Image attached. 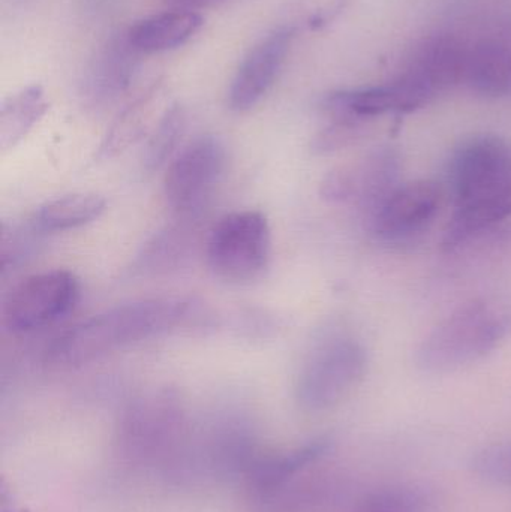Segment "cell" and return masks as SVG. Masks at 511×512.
Here are the masks:
<instances>
[{
	"label": "cell",
	"mask_w": 511,
	"mask_h": 512,
	"mask_svg": "<svg viewBox=\"0 0 511 512\" xmlns=\"http://www.w3.org/2000/svg\"><path fill=\"white\" fill-rule=\"evenodd\" d=\"M215 324L201 301L158 297L111 307L68 328L51 342L47 360L54 366L77 367L117 349L182 330H203Z\"/></svg>",
	"instance_id": "obj_1"
},
{
	"label": "cell",
	"mask_w": 511,
	"mask_h": 512,
	"mask_svg": "<svg viewBox=\"0 0 511 512\" xmlns=\"http://www.w3.org/2000/svg\"><path fill=\"white\" fill-rule=\"evenodd\" d=\"M449 185L455 213L443 248H459L511 216V141L480 134L462 141L450 159Z\"/></svg>",
	"instance_id": "obj_2"
},
{
	"label": "cell",
	"mask_w": 511,
	"mask_h": 512,
	"mask_svg": "<svg viewBox=\"0 0 511 512\" xmlns=\"http://www.w3.org/2000/svg\"><path fill=\"white\" fill-rule=\"evenodd\" d=\"M506 336V321L488 304H464L441 321L417 349L423 372L447 375L491 354Z\"/></svg>",
	"instance_id": "obj_3"
},
{
	"label": "cell",
	"mask_w": 511,
	"mask_h": 512,
	"mask_svg": "<svg viewBox=\"0 0 511 512\" xmlns=\"http://www.w3.org/2000/svg\"><path fill=\"white\" fill-rule=\"evenodd\" d=\"M368 352L350 336L321 340L303 363L296 382V399L306 412L329 411L341 405L365 378Z\"/></svg>",
	"instance_id": "obj_4"
},
{
	"label": "cell",
	"mask_w": 511,
	"mask_h": 512,
	"mask_svg": "<svg viewBox=\"0 0 511 512\" xmlns=\"http://www.w3.org/2000/svg\"><path fill=\"white\" fill-rule=\"evenodd\" d=\"M272 254V230L257 210L219 219L206 239V259L213 276L230 285H249L263 276Z\"/></svg>",
	"instance_id": "obj_5"
},
{
	"label": "cell",
	"mask_w": 511,
	"mask_h": 512,
	"mask_svg": "<svg viewBox=\"0 0 511 512\" xmlns=\"http://www.w3.org/2000/svg\"><path fill=\"white\" fill-rule=\"evenodd\" d=\"M80 280L72 271L32 274L14 286L3 304V324L14 334H29L65 318L80 300Z\"/></svg>",
	"instance_id": "obj_6"
},
{
	"label": "cell",
	"mask_w": 511,
	"mask_h": 512,
	"mask_svg": "<svg viewBox=\"0 0 511 512\" xmlns=\"http://www.w3.org/2000/svg\"><path fill=\"white\" fill-rule=\"evenodd\" d=\"M227 167V149L216 135H201L183 147L165 174V198L171 209L192 219L203 212Z\"/></svg>",
	"instance_id": "obj_7"
},
{
	"label": "cell",
	"mask_w": 511,
	"mask_h": 512,
	"mask_svg": "<svg viewBox=\"0 0 511 512\" xmlns=\"http://www.w3.org/2000/svg\"><path fill=\"white\" fill-rule=\"evenodd\" d=\"M185 430V414L176 393L156 391L135 400L120 424V445L140 460L165 457L177 447Z\"/></svg>",
	"instance_id": "obj_8"
},
{
	"label": "cell",
	"mask_w": 511,
	"mask_h": 512,
	"mask_svg": "<svg viewBox=\"0 0 511 512\" xmlns=\"http://www.w3.org/2000/svg\"><path fill=\"white\" fill-rule=\"evenodd\" d=\"M441 188L432 180L399 183L369 216V228L386 242H402L422 233L437 216Z\"/></svg>",
	"instance_id": "obj_9"
},
{
	"label": "cell",
	"mask_w": 511,
	"mask_h": 512,
	"mask_svg": "<svg viewBox=\"0 0 511 512\" xmlns=\"http://www.w3.org/2000/svg\"><path fill=\"white\" fill-rule=\"evenodd\" d=\"M293 38L291 33L275 27L249 50L228 89L231 111L246 113L263 101L284 66Z\"/></svg>",
	"instance_id": "obj_10"
},
{
	"label": "cell",
	"mask_w": 511,
	"mask_h": 512,
	"mask_svg": "<svg viewBox=\"0 0 511 512\" xmlns=\"http://www.w3.org/2000/svg\"><path fill=\"white\" fill-rule=\"evenodd\" d=\"M138 53L128 35L114 36L99 51L83 81V98L92 107H105L128 90L137 71Z\"/></svg>",
	"instance_id": "obj_11"
},
{
	"label": "cell",
	"mask_w": 511,
	"mask_h": 512,
	"mask_svg": "<svg viewBox=\"0 0 511 512\" xmlns=\"http://www.w3.org/2000/svg\"><path fill=\"white\" fill-rule=\"evenodd\" d=\"M330 450L332 441L329 438H318L284 454L255 456L246 469V480L258 496L273 498L306 469L324 459Z\"/></svg>",
	"instance_id": "obj_12"
},
{
	"label": "cell",
	"mask_w": 511,
	"mask_h": 512,
	"mask_svg": "<svg viewBox=\"0 0 511 512\" xmlns=\"http://www.w3.org/2000/svg\"><path fill=\"white\" fill-rule=\"evenodd\" d=\"M470 48L456 36L437 35L423 41L407 71L422 80L435 95L465 83Z\"/></svg>",
	"instance_id": "obj_13"
},
{
	"label": "cell",
	"mask_w": 511,
	"mask_h": 512,
	"mask_svg": "<svg viewBox=\"0 0 511 512\" xmlns=\"http://www.w3.org/2000/svg\"><path fill=\"white\" fill-rule=\"evenodd\" d=\"M203 24L200 12L174 8L137 21L126 30V35L138 53H164L186 44L200 32Z\"/></svg>",
	"instance_id": "obj_14"
},
{
	"label": "cell",
	"mask_w": 511,
	"mask_h": 512,
	"mask_svg": "<svg viewBox=\"0 0 511 512\" xmlns=\"http://www.w3.org/2000/svg\"><path fill=\"white\" fill-rule=\"evenodd\" d=\"M465 84L483 98H503L511 92V48L485 39L470 48Z\"/></svg>",
	"instance_id": "obj_15"
},
{
	"label": "cell",
	"mask_w": 511,
	"mask_h": 512,
	"mask_svg": "<svg viewBox=\"0 0 511 512\" xmlns=\"http://www.w3.org/2000/svg\"><path fill=\"white\" fill-rule=\"evenodd\" d=\"M399 173H401V158L392 147H381L369 153L359 164H354V176H356L354 204L362 210L366 219L399 185Z\"/></svg>",
	"instance_id": "obj_16"
},
{
	"label": "cell",
	"mask_w": 511,
	"mask_h": 512,
	"mask_svg": "<svg viewBox=\"0 0 511 512\" xmlns=\"http://www.w3.org/2000/svg\"><path fill=\"white\" fill-rule=\"evenodd\" d=\"M330 119H353L371 122L381 114L399 113V98L395 84L335 90L327 93L320 104Z\"/></svg>",
	"instance_id": "obj_17"
},
{
	"label": "cell",
	"mask_w": 511,
	"mask_h": 512,
	"mask_svg": "<svg viewBox=\"0 0 511 512\" xmlns=\"http://www.w3.org/2000/svg\"><path fill=\"white\" fill-rule=\"evenodd\" d=\"M50 108L44 87L30 84L2 102L0 107V149L3 152L17 147Z\"/></svg>",
	"instance_id": "obj_18"
},
{
	"label": "cell",
	"mask_w": 511,
	"mask_h": 512,
	"mask_svg": "<svg viewBox=\"0 0 511 512\" xmlns=\"http://www.w3.org/2000/svg\"><path fill=\"white\" fill-rule=\"evenodd\" d=\"M105 207L107 203L101 195L77 192L42 204L30 222L42 234L62 233L92 224L105 212Z\"/></svg>",
	"instance_id": "obj_19"
},
{
	"label": "cell",
	"mask_w": 511,
	"mask_h": 512,
	"mask_svg": "<svg viewBox=\"0 0 511 512\" xmlns=\"http://www.w3.org/2000/svg\"><path fill=\"white\" fill-rule=\"evenodd\" d=\"M158 93L159 84H153L123 108L99 146L98 159L113 158L125 152L135 141L140 140L149 122Z\"/></svg>",
	"instance_id": "obj_20"
},
{
	"label": "cell",
	"mask_w": 511,
	"mask_h": 512,
	"mask_svg": "<svg viewBox=\"0 0 511 512\" xmlns=\"http://www.w3.org/2000/svg\"><path fill=\"white\" fill-rule=\"evenodd\" d=\"M194 242L191 230L185 225L167 227L155 234L141 249L132 270L137 274L167 273L188 258Z\"/></svg>",
	"instance_id": "obj_21"
},
{
	"label": "cell",
	"mask_w": 511,
	"mask_h": 512,
	"mask_svg": "<svg viewBox=\"0 0 511 512\" xmlns=\"http://www.w3.org/2000/svg\"><path fill=\"white\" fill-rule=\"evenodd\" d=\"M353 0H288L278 15V29L296 36L317 32L338 20Z\"/></svg>",
	"instance_id": "obj_22"
},
{
	"label": "cell",
	"mask_w": 511,
	"mask_h": 512,
	"mask_svg": "<svg viewBox=\"0 0 511 512\" xmlns=\"http://www.w3.org/2000/svg\"><path fill=\"white\" fill-rule=\"evenodd\" d=\"M186 120V110L180 104L171 105L164 111L144 149L143 165L146 171H158L170 161L185 135Z\"/></svg>",
	"instance_id": "obj_23"
},
{
	"label": "cell",
	"mask_w": 511,
	"mask_h": 512,
	"mask_svg": "<svg viewBox=\"0 0 511 512\" xmlns=\"http://www.w3.org/2000/svg\"><path fill=\"white\" fill-rule=\"evenodd\" d=\"M348 512H431V502L414 487H387L363 496Z\"/></svg>",
	"instance_id": "obj_24"
},
{
	"label": "cell",
	"mask_w": 511,
	"mask_h": 512,
	"mask_svg": "<svg viewBox=\"0 0 511 512\" xmlns=\"http://www.w3.org/2000/svg\"><path fill=\"white\" fill-rule=\"evenodd\" d=\"M42 236L44 234L33 227L30 219L26 225L3 224L2 245H0L3 273L17 270V267L24 264L26 259L32 258Z\"/></svg>",
	"instance_id": "obj_25"
},
{
	"label": "cell",
	"mask_w": 511,
	"mask_h": 512,
	"mask_svg": "<svg viewBox=\"0 0 511 512\" xmlns=\"http://www.w3.org/2000/svg\"><path fill=\"white\" fill-rule=\"evenodd\" d=\"M470 469L492 486L511 487V442L489 445L474 454Z\"/></svg>",
	"instance_id": "obj_26"
},
{
	"label": "cell",
	"mask_w": 511,
	"mask_h": 512,
	"mask_svg": "<svg viewBox=\"0 0 511 512\" xmlns=\"http://www.w3.org/2000/svg\"><path fill=\"white\" fill-rule=\"evenodd\" d=\"M365 120L332 119L312 140V152L315 155H332L339 150L353 146L365 137L368 131Z\"/></svg>",
	"instance_id": "obj_27"
},
{
	"label": "cell",
	"mask_w": 511,
	"mask_h": 512,
	"mask_svg": "<svg viewBox=\"0 0 511 512\" xmlns=\"http://www.w3.org/2000/svg\"><path fill=\"white\" fill-rule=\"evenodd\" d=\"M320 194L329 203H354V197H356L354 164L344 165V167L330 171L321 182Z\"/></svg>",
	"instance_id": "obj_28"
},
{
	"label": "cell",
	"mask_w": 511,
	"mask_h": 512,
	"mask_svg": "<svg viewBox=\"0 0 511 512\" xmlns=\"http://www.w3.org/2000/svg\"><path fill=\"white\" fill-rule=\"evenodd\" d=\"M168 2H170L174 8L194 9V11H198V9L216 5V3L222 2V0H168Z\"/></svg>",
	"instance_id": "obj_29"
}]
</instances>
